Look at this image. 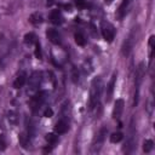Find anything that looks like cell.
Masks as SVG:
<instances>
[{
  "instance_id": "cell-1",
  "label": "cell",
  "mask_w": 155,
  "mask_h": 155,
  "mask_svg": "<svg viewBox=\"0 0 155 155\" xmlns=\"http://www.w3.org/2000/svg\"><path fill=\"white\" fill-rule=\"evenodd\" d=\"M101 94H102V80L99 76H96L91 82V90H90V109L91 110L97 107Z\"/></svg>"
},
{
  "instance_id": "cell-2",
  "label": "cell",
  "mask_w": 155,
  "mask_h": 155,
  "mask_svg": "<svg viewBox=\"0 0 155 155\" xmlns=\"http://www.w3.org/2000/svg\"><path fill=\"white\" fill-rule=\"evenodd\" d=\"M136 126H134V120H131L130 124V130H128V136H127V140L125 144V151L126 153H132L134 147H136Z\"/></svg>"
},
{
  "instance_id": "cell-3",
  "label": "cell",
  "mask_w": 155,
  "mask_h": 155,
  "mask_svg": "<svg viewBox=\"0 0 155 155\" xmlns=\"http://www.w3.org/2000/svg\"><path fill=\"white\" fill-rule=\"evenodd\" d=\"M134 42H136V28L128 34V36L125 39V41H124V44L121 46V53H122V56L126 57V56L130 54L131 50L133 48Z\"/></svg>"
},
{
  "instance_id": "cell-4",
  "label": "cell",
  "mask_w": 155,
  "mask_h": 155,
  "mask_svg": "<svg viewBox=\"0 0 155 155\" xmlns=\"http://www.w3.org/2000/svg\"><path fill=\"white\" fill-rule=\"evenodd\" d=\"M102 35H103V38H104L105 41L111 42L113 39H114V36H115V29H114V27L111 24H109V23L103 24V27H102Z\"/></svg>"
},
{
  "instance_id": "cell-5",
  "label": "cell",
  "mask_w": 155,
  "mask_h": 155,
  "mask_svg": "<svg viewBox=\"0 0 155 155\" xmlns=\"http://www.w3.org/2000/svg\"><path fill=\"white\" fill-rule=\"evenodd\" d=\"M107 132H108V130H107L105 127H102V128H101L99 133L97 134V137H96V139H94L93 150H92V151H98V150L101 149V147H102V144H103V142H104V139H105Z\"/></svg>"
},
{
  "instance_id": "cell-6",
  "label": "cell",
  "mask_w": 155,
  "mask_h": 155,
  "mask_svg": "<svg viewBox=\"0 0 155 155\" xmlns=\"http://www.w3.org/2000/svg\"><path fill=\"white\" fill-rule=\"evenodd\" d=\"M124 107H125L124 99H121V98L116 99L115 105H114V109H113V117H114L115 120H119V119H120V116H121V114H122V111H124Z\"/></svg>"
},
{
  "instance_id": "cell-7",
  "label": "cell",
  "mask_w": 155,
  "mask_h": 155,
  "mask_svg": "<svg viewBox=\"0 0 155 155\" xmlns=\"http://www.w3.org/2000/svg\"><path fill=\"white\" fill-rule=\"evenodd\" d=\"M46 92L45 91H40L39 93H36L34 97H33V99H31V107H33V109L35 110L36 108H40V105L44 103V101L46 99Z\"/></svg>"
},
{
  "instance_id": "cell-8",
  "label": "cell",
  "mask_w": 155,
  "mask_h": 155,
  "mask_svg": "<svg viewBox=\"0 0 155 155\" xmlns=\"http://www.w3.org/2000/svg\"><path fill=\"white\" fill-rule=\"evenodd\" d=\"M40 82H41V73L39 71H34L30 78H29V86L31 90H36L39 86H40Z\"/></svg>"
},
{
  "instance_id": "cell-9",
  "label": "cell",
  "mask_w": 155,
  "mask_h": 155,
  "mask_svg": "<svg viewBox=\"0 0 155 155\" xmlns=\"http://www.w3.org/2000/svg\"><path fill=\"white\" fill-rule=\"evenodd\" d=\"M46 36L52 44H54V45L61 44V35L56 29H47L46 30Z\"/></svg>"
},
{
  "instance_id": "cell-10",
  "label": "cell",
  "mask_w": 155,
  "mask_h": 155,
  "mask_svg": "<svg viewBox=\"0 0 155 155\" xmlns=\"http://www.w3.org/2000/svg\"><path fill=\"white\" fill-rule=\"evenodd\" d=\"M115 82H116V73L113 74L111 79H110V81L107 86V97H105L107 102H110V99L113 97V93H114V90H115Z\"/></svg>"
},
{
  "instance_id": "cell-11",
  "label": "cell",
  "mask_w": 155,
  "mask_h": 155,
  "mask_svg": "<svg viewBox=\"0 0 155 155\" xmlns=\"http://www.w3.org/2000/svg\"><path fill=\"white\" fill-rule=\"evenodd\" d=\"M25 82H27V74H25V71H21L17 75L16 80L13 81V87L15 88H21V87L24 86Z\"/></svg>"
},
{
  "instance_id": "cell-12",
  "label": "cell",
  "mask_w": 155,
  "mask_h": 155,
  "mask_svg": "<svg viewBox=\"0 0 155 155\" xmlns=\"http://www.w3.org/2000/svg\"><path fill=\"white\" fill-rule=\"evenodd\" d=\"M50 21H51L53 24H56V25L62 24L63 17H62L61 11H59V10H53V11L51 12V15H50Z\"/></svg>"
},
{
  "instance_id": "cell-13",
  "label": "cell",
  "mask_w": 155,
  "mask_h": 155,
  "mask_svg": "<svg viewBox=\"0 0 155 155\" xmlns=\"http://www.w3.org/2000/svg\"><path fill=\"white\" fill-rule=\"evenodd\" d=\"M68 130H69V126H68V124H67L64 120L58 121V122L56 124V126H54V131H56L58 134H63V133H65Z\"/></svg>"
},
{
  "instance_id": "cell-14",
  "label": "cell",
  "mask_w": 155,
  "mask_h": 155,
  "mask_svg": "<svg viewBox=\"0 0 155 155\" xmlns=\"http://www.w3.org/2000/svg\"><path fill=\"white\" fill-rule=\"evenodd\" d=\"M128 4H130V0H122L121 5L119 6V10H117V17H119L120 19L125 16L126 10H127V7H128Z\"/></svg>"
},
{
  "instance_id": "cell-15",
  "label": "cell",
  "mask_w": 155,
  "mask_h": 155,
  "mask_svg": "<svg viewBox=\"0 0 155 155\" xmlns=\"http://www.w3.org/2000/svg\"><path fill=\"white\" fill-rule=\"evenodd\" d=\"M29 22L34 25H38L40 23H42V16L39 13V12H35V13H31L29 16Z\"/></svg>"
},
{
  "instance_id": "cell-16",
  "label": "cell",
  "mask_w": 155,
  "mask_h": 155,
  "mask_svg": "<svg viewBox=\"0 0 155 155\" xmlns=\"http://www.w3.org/2000/svg\"><path fill=\"white\" fill-rule=\"evenodd\" d=\"M74 39H75V42H76L79 46H85V45H86V39H85L84 34H81V33H75Z\"/></svg>"
},
{
  "instance_id": "cell-17",
  "label": "cell",
  "mask_w": 155,
  "mask_h": 155,
  "mask_svg": "<svg viewBox=\"0 0 155 155\" xmlns=\"http://www.w3.org/2000/svg\"><path fill=\"white\" fill-rule=\"evenodd\" d=\"M122 138H124V134H122L121 132H114V133H111L110 137H109V139H110L111 143H119V142L122 140Z\"/></svg>"
},
{
  "instance_id": "cell-18",
  "label": "cell",
  "mask_w": 155,
  "mask_h": 155,
  "mask_svg": "<svg viewBox=\"0 0 155 155\" xmlns=\"http://www.w3.org/2000/svg\"><path fill=\"white\" fill-rule=\"evenodd\" d=\"M24 42H25V44H29V45L35 44V42H36V36H35V34H34V33H27V34L24 35Z\"/></svg>"
},
{
  "instance_id": "cell-19",
  "label": "cell",
  "mask_w": 155,
  "mask_h": 155,
  "mask_svg": "<svg viewBox=\"0 0 155 155\" xmlns=\"http://www.w3.org/2000/svg\"><path fill=\"white\" fill-rule=\"evenodd\" d=\"M153 148H154V142H153L151 139H147V140L144 142V144H143V150H144V153H150Z\"/></svg>"
},
{
  "instance_id": "cell-20",
  "label": "cell",
  "mask_w": 155,
  "mask_h": 155,
  "mask_svg": "<svg viewBox=\"0 0 155 155\" xmlns=\"http://www.w3.org/2000/svg\"><path fill=\"white\" fill-rule=\"evenodd\" d=\"M46 140H47L50 144H56L57 140H58V137H57L56 134H53V133H47V134H46Z\"/></svg>"
},
{
  "instance_id": "cell-21",
  "label": "cell",
  "mask_w": 155,
  "mask_h": 155,
  "mask_svg": "<svg viewBox=\"0 0 155 155\" xmlns=\"http://www.w3.org/2000/svg\"><path fill=\"white\" fill-rule=\"evenodd\" d=\"M35 57L38 58V59H41L42 58V53H41V47H40V44L36 41L35 42Z\"/></svg>"
},
{
  "instance_id": "cell-22",
  "label": "cell",
  "mask_w": 155,
  "mask_h": 155,
  "mask_svg": "<svg viewBox=\"0 0 155 155\" xmlns=\"http://www.w3.org/2000/svg\"><path fill=\"white\" fill-rule=\"evenodd\" d=\"M71 76H73V81L76 84V82L79 81V73H78V70H76L75 68L73 69V75H71Z\"/></svg>"
},
{
  "instance_id": "cell-23",
  "label": "cell",
  "mask_w": 155,
  "mask_h": 155,
  "mask_svg": "<svg viewBox=\"0 0 155 155\" xmlns=\"http://www.w3.org/2000/svg\"><path fill=\"white\" fill-rule=\"evenodd\" d=\"M53 115V110L51 109V108H47L45 111H44V116L45 117H51Z\"/></svg>"
},
{
  "instance_id": "cell-24",
  "label": "cell",
  "mask_w": 155,
  "mask_h": 155,
  "mask_svg": "<svg viewBox=\"0 0 155 155\" xmlns=\"http://www.w3.org/2000/svg\"><path fill=\"white\" fill-rule=\"evenodd\" d=\"M19 140H21L22 147H23V148H27V138H25L24 134H21V136H19Z\"/></svg>"
},
{
  "instance_id": "cell-25",
  "label": "cell",
  "mask_w": 155,
  "mask_h": 155,
  "mask_svg": "<svg viewBox=\"0 0 155 155\" xmlns=\"http://www.w3.org/2000/svg\"><path fill=\"white\" fill-rule=\"evenodd\" d=\"M8 120H10L12 124H15V122H16V115H15V113H13V111H10V113H8Z\"/></svg>"
},
{
  "instance_id": "cell-26",
  "label": "cell",
  "mask_w": 155,
  "mask_h": 155,
  "mask_svg": "<svg viewBox=\"0 0 155 155\" xmlns=\"http://www.w3.org/2000/svg\"><path fill=\"white\" fill-rule=\"evenodd\" d=\"M5 145H6V143H5V138H4V136H0V151L5 149Z\"/></svg>"
},
{
  "instance_id": "cell-27",
  "label": "cell",
  "mask_w": 155,
  "mask_h": 155,
  "mask_svg": "<svg viewBox=\"0 0 155 155\" xmlns=\"http://www.w3.org/2000/svg\"><path fill=\"white\" fill-rule=\"evenodd\" d=\"M78 7H85V0H75Z\"/></svg>"
},
{
  "instance_id": "cell-28",
  "label": "cell",
  "mask_w": 155,
  "mask_h": 155,
  "mask_svg": "<svg viewBox=\"0 0 155 155\" xmlns=\"http://www.w3.org/2000/svg\"><path fill=\"white\" fill-rule=\"evenodd\" d=\"M111 2H113V0H105V4H108V5L111 4Z\"/></svg>"
}]
</instances>
